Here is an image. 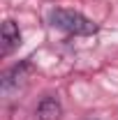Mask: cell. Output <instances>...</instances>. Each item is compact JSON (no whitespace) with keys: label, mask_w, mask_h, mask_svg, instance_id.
I'll list each match as a JSON object with an SVG mask.
<instances>
[{"label":"cell","mask_w":118,"mask_h":120,"mask_svg":"<svg viewBox=\"0 0 118 120\" xmlns=\"http://www.w3.org/2000/svg\"><path fill=\"white\" fill-rule=\"evenodd\" d=\"M49 23L53 28L63 30L67 35H76V37H90L97 32V23L90 21L88 16H83L81 12H74V9H51L49 12Z\"/></svg>","instance_id":"6da1fadb"},{"label":"cell","mask_w":118,"mask_h":120,"mask_svg":"<svg viewBox=\"0 0 118 120\" xmlns=\"http://www.w3.org/2000/svg\"><path fill=\"white\" fill-rule=\"evenodd\" d=\"M0 44H2V58H7L14 49H19L21 46V30H19V26H16L12 19H7L5 23H2V35H0Z\"/></svg>","instance_id":"7a4b0ae2"},{"label":"cell","mask_w":118,"mask_h":120,"mask_svg":"<svg viewBox=\"0 0 118 120\" xmlns=\"http://www.w3.org/2000/svg\"><path fill=\"white\" fill-rule=\"evenodd\" d=\"M63 118V104L58 97L46 95L37 104V120H60Z\"/></svg>","instance_id":"3957f363"}]
</instances>
